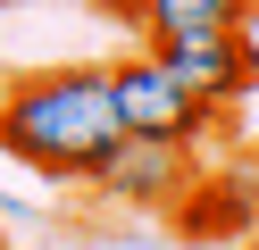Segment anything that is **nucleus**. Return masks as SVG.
<instances>
[{
    "label": "nucleus",
    "mask_w": 259,
    "mask_h": 250,
    "mask_svg": "<svg viewBox=\"0 0 259 250\" xmlns=\"http://www.w3.org/2000/svg\"><path fill=\"white\" fill-rule=\"evenodd\" d=\"M109 92H117L125 133H159V142H201V133L226 117V109H209V100H192L184 83L167 75V59H159L151 42L125 50V59H109Z\"/></svg>",
    "instance_id": "2"
},
{
    "label": "nucleus",
    "mask_w": 259,
    "mask_h": 250,
    "mask_svg": "<svg viewBox=\"0 0 259 250\" xmlns=\"http://www.w3.org/2000/svg\"><path fill=\"white\" fill-rule=\"evenodd\" d=\"M151 50L167 59V75L184 83L192 100H209V109H226V100H242L259 83L251 33H192V42H151Z\"/></svg>",
    "instance_id": "4"
},
{
    "label": "nucleus",
    "mask_w": 259,
    "mask_h": 250,
    "mask_svg": "<svg viewBox=\"0 0 259 250\" xmlns=\"http://www.w3.org/2000/svg\"><path fill=\"white\" fill-rule=\"evenodd\" d=\"M117 142H125V117H117V92H109V67L67 59V67L9 75V100H0V150H9L17 167L92 183Z\"/></svg>",
    "instance_id": "1"
},
{
    "label": "nucleus",
    "mask_w": 259,
    "mask_h": 250,
    "mask_svg": "<svg viewBox=\"0 0 259 250\" xmlns=\"http://www.w3.org/2000/svg\"><path fill=\"white\" fill-rule=\"evenodd\" d=\"M92 192L117 200V209H184L192 192V142H159V133H125L101 159Z\"/></svg>",
    "instance_id": "3"
},
{
    "label": "nucleus",
    "mask_w": 259,
    "mask_h": 250,
    "mask_svg": "<svg viewBox=\"0 0 259 250\" xmlns=\"http://www.w3.org/2000/svg\"><path fill=\"white\" fill-rule=\"evenodd\" d=\"M0 9H9V0H0Z\"/></svg>",
    "instance_id": "7"
},
{
    "label": "nucleus",
    "mask_w": 259,
    "mask_h": 250,
    "mask_svg": "<svg viewBox=\"0 0 259 250\" xmlns=\"http://www.w3.org/2000/svg\"><path fill=\"white\" fill-rule=\"evenodd\" d=\"M0 100H9V75H0Z\"/></svg>",
    "instance_id": "5"
},
{
    "label": "nucleus",
    "mask_w": 259,
    "mask_h": 250,
    "mask_svg": "<svg viewBox=\"0 0 259 250\" xmlns=\"http://www.w3.org/2000/svg\"><path fill=\"white\" fill-rule=\"evenodd\" d=\"M0 250H9V233H0Z\"/></svg>",
    "instance_id": "6"
}]
</instances>
